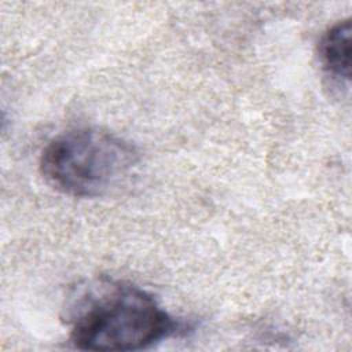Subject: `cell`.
Wrapping results in <instances>:
<instances>
[{"label": "cell", "instance_id": "3957f363", "mask_svg": "<svg viewBox=\"0 0 352 352\" xmlns=\"http://www.w3.org/2000/svg\"><path fill=\"white\" fill-rule=\"evenodd\" d=\"M351 21L344 19L329 28L319 43V59L323 70L340 84L351 80Z\"/></svg>", "mask_w": 352, "mask_h": 352}, {"label": "cell", "instance_id": "7a4b0ae2", "mask_svg": "<svg viewBox=\"0 0 352 352\" xmlns=\"http://www.w3.org/2000/svg\"><path fill=\"white\" fill-rule=\"evenodd\" d=\"M138 164L139 153L128 140L99 128H76L48 142L40 173L60 194L95 198L120 187Z\"/></svg>", "mask_w": 352, "mask_h": 352}, {"label": "cell", "instance_id": "6da1fadb", "mask_svg": "<svg viewBox=\"0 0 352 352\" xmlns=\"http://www.w3.org/2000/svg\"><path fill=\"white\" fill-rule=\"evenodd\" d=\"M69 319L70 341L87 351H136L175 330L173 319L153 296L109 279L84 289Z\"/></svg>", "mask_w": 352, "mask_h": 352}]
</instances>
